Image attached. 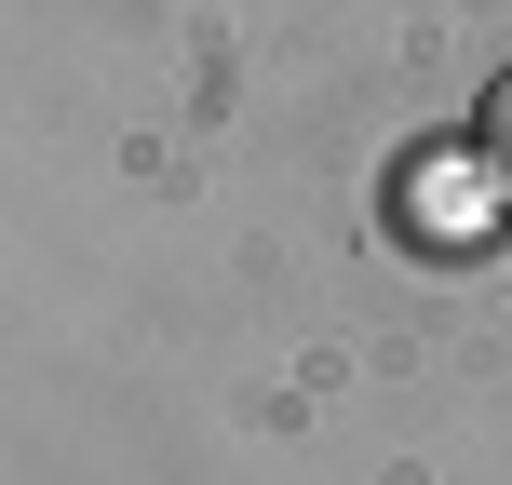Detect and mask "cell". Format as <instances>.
Listing matches in <instances>:
<instances>
[{
	"label": "cell",
	"instance_id": "obj_1",
	"mask_svg": "<svg viewBox=\"0 0 512 485\" xmlns=\"http://www.w3.org/2000/svg\"><path fill=\"white\" fill-rule=\"evenodd\" d=\"M472 162H486V203H512V68L486 81V108H472Z\"/></svg>",
	"mask_w": 512,
	"mask_h": 485
}]
</instances>
